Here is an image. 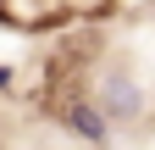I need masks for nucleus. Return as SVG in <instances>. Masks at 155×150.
<instances>
[{
    "mask_svg": "<svg viewBox=\"0 0 155 150\" xmlns=\"http://www.w3.org/2000/svg\"><path fill=\"white\" fill-rule=\"evenodd\" d=\"M94 106L105 111V122H111V128L139 122V117H144V84L133 78L127 67H111L105 78H100V89H94Z\"/></svg>",
    "mask_w": 155,
    "mask_h": 150,
    "instance_id": "obj_1",
    "label": "nucleus"
},
{
    "mask_svg": "<svg viewBox=\"0 0 155 150\" xmlns=\"http://www.w3.org/2000/svg\"><path fill=\"white\" fill-rule=\"evenodd\" d=\"M55 122H61L72 139H83V145H105L111 139V122H105V111L94 106V95H67L61 111H55Z\"/></svg>",
    "mask_w": 155,
    "mask_h": 150,
    "instance_id": "obj_2",
    "label": "nucleus"
},
{
    "mask_svg": "<svg viewBox=\"0 0 155 150\" xmlns=\"http://www.w3.org/2000/svg\"><path fill=\"white\" fill-rule=\"evenodd\" d=\"M11 84H17V72H11V67H0V89H11Z\"/></svg>",
    "mask_w": 155,
    "mask_h": 150,
    "instance_id": "obj_3",
    "label": "nucleus"
}]
</instances>
